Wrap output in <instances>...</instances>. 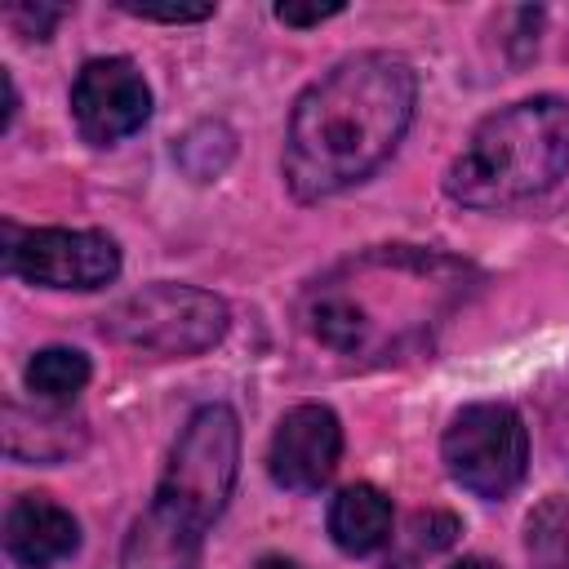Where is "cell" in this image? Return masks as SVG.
<instances>
[{"instance_id":"6da1fadb","label":"cell","mask_w":569,"mask_h":569,"mask_svg":"<svg viewBox=\"0 0 569 569\" xmlns=\"http://www.w3.org/2000/svg\"><path fill=\"white\" fill-rule=\"evenodd\" d=\"M418 76L405 58L356 53L325 71L289 116L284 182L298 200H325L365 182L405 138Z\"/></svg>"},{"instance_id":"7a4b0ae2","label":"cell","mask_w":569,"mask_h":569,"mask_svg":"<svg viewBox=\"0 0 569 569\" xmlns=\"http://www.w3.org/2000/svg\"><path fill=\"white\" fill-rule=\"evenodd\" d=\"M467 293V267L427 249H373L311 280L302 329L347 360H396L422 342Z\"/></svg>"},{"instance_id":"3957f363","label":"cell","mask_w":569,"mask_h":569,"mask_svg":"<svg viewBox=\"0 0 569 569\" xmlns=\"http://www.w3.org/2000/svg\"><path fill=\"white\" fill-rule=\"evenodd\" d=\"M240 471V418L204 405L182 427L169 467L124 538L120 569H196L209 525L222 516Z\"/></svg>"},{"instance_id":"277c9868","label":"cell","mask_w":569,"mask_h":569,"mask_svg":"<svg viewBox=\"0 0 569 569\" xmlns=\"http://www.w3.org/2000/svg\"><path fill=\"white\" fill-rule=\"evenodd\" d=\"M569 173V102L525 98L476 124L445 173V191L467 209H502L542 196Z\"/></svg>"},{"instance_id":"5b68a950","label":"cell","mask_w":569,"mask_h":569,"mask_svg":"<svg viewBox=\"0 0 569 569\" xmlns=\"http://www.w3.org/2000/svg\"><path fill=\"white\" fill-rule=\"evenodd\" d=\"M102 333L147 356H196L227 333V302L196 284H147L102 316Z\"/></svg>"},{"instance_id":"8992f818","label":"cell","mask_w":569,"mask_h":569,"mask_svg":"<svg viewBox=\"0 0 569 569\" xmlns=\"http://www.w3.org/2000/svg\"><path fill=\"white\" fill-rule=\"evenodd\" d=\"M449 476L476 498H507L529 467V431L511 405H467L453 413L440 440Z\"/></svg>"},{"instance_id":"52a82bcc","label":"cell","mask_w":569,"mask_h":569,"mask_svg":"<svg viewBox=\"0 0 569 569\" xmlns=\"http://www.w3.org/2000/svg\"><path fill=\"white\" fill-rule=\"evenodd\" d=\"M4 271L40 289H102L120 276V249L107 231L36 227L4 231Z\"/></svg>"},{"instance_id":"ba28073f","label":"cell","mask_w":569,"mask_h":569,"mask_svg":"<svg viewBox=\"0 0 569 569\" xmlns=\"http://www.w3.org/2000/svg\"><path fill=\"white\" fill-rule=\"evenodd\" d=\"M71 116L93 147H111L147 124L151 89L129 58H93L71 84Z\"/></svg>"},{"instance_id":"9c48e42d","label":"cell","mask_w":569,"mask_h":569,"mask_svg":"<svg viewBox=\"0 0 569 569\" xmlns=\"http://www.w3.org/2000/svg\"><path fill=\"white\" fill-rule=\"evenodd\" d=\"M342 458V427L338 413L325 405H298L280 418L271 449H267V471L280 489L311 493L320 489Z\"/></svg>"},{"instance_id":"30bf717a","label":"cell","mask_w":569,"mask_h":569,"mask_svg":"<svg viewBox=\"0 0 569 569\" xmlns=\"http://www.w3.org/2000/svg\"><path fill=\"white\" fill-rule=\"evenodd\" d=\"M80 547V525L44 493H22L4 511V551L22 569H53Z\"/></svg>"},{"instance_id":"8fae6325","label":"cell","mask_w":569,"mask_h":569,"mask_svg":"<svg viewBox=\"0 0 569 569\" xmlns=\"http://www.w3.org/2000/svg\"><path fill=\"white\" fill-rule=\"evenodd\" d=\"M329 538L347 556H369L391 538V498L373 485H347L329 502Z\"/></svg>"},{"instance_id":"7c38bea8","label":"cell","mask_w":569,"mask_h":569,"mask_svg":"<svg viewBox=\"0 0 569 569\" xmlns=\"http://www.w3.org/2000/svg\"><path fill=\"white\" fill-rule=\"evenodd\" d=\"M89 382V360L76 347H44L27 360V387L44 405H67L84 391Z\"/></svg>"},{"instance_id":"4fadbf2b","label":"cell","mask_w":569,"mask_h":569,"mask_svg":"<svg viewBox=\"0 0 569 569\" xmlns=\"http://www.w3.org/2000/svg\"><path fill=\"white\" fill-rule=\"evenodd\" d=\"M525 547L533 569H569V498H547L529 516Z\"/></svg>"},{"instance_id":"5bb4252c","label":"cell","mask_w":569,"mask_h":569,"mask_svg":"<svg viewBox=\"0 0 569 569\" xmlns=\"http://www.w3.org/2000/svg\"><path fill=\"white\" fill-rule=\"evenodd\" d=\"M120 9L147 22H204L213 13V4H133V0H120Z\"/></svg>"},{"instance_id":"9a60e30c","label":"cell","mask_w":569,"mask_h":569,"mask_svg":"<svg viewBox=\"0 0 569 569\" xmlns=\"http://www.w3.org/2000/svg\"><path fill=\"white\" fill-rule=\"evenodd\" d=\"M413 533H418V542L427 547V551H440V547H449L453 542V533H458V520L449 516V511H418L413 516Z\"/></svg>"},{"instance_id":"2e32d148","label":"cell","mask_w":569,"mask_h":569,"mask_svg":"<svg viewBox=\"0 0 569 569\" xmlns=\"http://www.w3.org/2000/svg\"><path fill=\"white\" fill-rule=\"evenodd\" d=\"M62 13H67L62 4H36V9H31V4H13V9H9V18L22 27V36H36V40H44Z\"/></svg>"},{"instance_id":"e0dca14e","label":"cell","mask_w":569,"mask_h":569,"mask_svg":"<svg viewBox=\"0 0 569 569\" xmlns=\"http://www.w3.org/2000/svg\"><path fill=\"white\" fill-rule=\"evenodd\" d=\"M342 13V4L338 0H329V4H276V18L284 22V27H316V22H325V18H338Z\"/></svg>"},{"instance_id":"ac0fdd59","label":"cell","mask_w":569,"mask_h":569,"mask_svg":"<svg viewBox=\"0 0 569 569\" xmlns=\"http://www.w3.org/2000/svg\"><path fill=\"white\" fill-rule=\"evenodd\" d=\"M253 569H302L298 560H289V556H262Z\"/></svg>"},{"instance_id":"d6986e66","label":"cell","mask_w":569,"mask_h":569,"mask_svg":"<svg viewBox=\"0 0 569 569\" xmlns=\"http://www.w3.org/2000/svg\"><path fill=\"white\" fill-rule=\"evenodd\" d=\"M453 569H498L493 560H485V556H467V560H458Z\"/></svg>"}]
</instances>
